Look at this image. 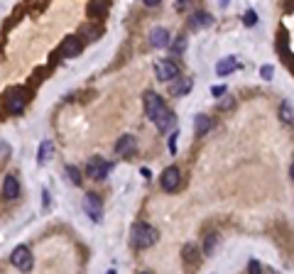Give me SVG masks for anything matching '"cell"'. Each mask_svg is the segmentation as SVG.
Listing matches in <instances>:
<instances>
[{"mask_svg": "<svg viewBox=\"0 0 294 274\" xmlns=\"http://www.w3.org/2000/svg\"><path fill=\"white\" fill-rule=\"evenodd\" d=\"M142 105H145V115L150 118V123H152L160 132H169V130L174 127V115L167 110V105H165V101H162L160 93L147 91V93L142 96Z\"/></svg>", "mask_w": 294, "mask_h": 274, "instance_id": "obj_1", "label": "cell"}, {"mask_svg": "<svg viewBox=\"0 0 294 274\" xmlns=\"http://www.w3.org/2000/svg\"><path fill=\"white\" fill-rule=\"evenodd\" d=\"M160 232L152 228V225H147V223H135L132 230H130V245L137 247V250H147V247H152L157 242Z\"/></svg>", "mask_w": 294, "mask_h": 274, "instance_id": "obj_2", "label": "cell"}, {"mask_svg": "<svg viewBox=\"0 0 294 274\" xmlns=\"http://www.w3.org/2000/svg\"><path fill=\"white\" fill-rule=\"evenodd\" d=\"M27 101H30V93H27V88H22V86H15V88H10L8 91V98H5V108L10 110V113H22L25 110V105H27Z\"/></svg>", "mask_w": 294, "mask_h": 274, "instance_id": "obj_3", "label": "cell"}, {"mask_svg": "<svg viewBox=\"0 0 294 274\" xmlns=\"http://www.w3.org/2000/svg\"><path fill=\"white\" fill-rule=\"evenodd\" d=\"M110 169H113V164L105 162L103 157H91L88 164H86V174H88L91 179H96V181H103V179L108 176Z\"/></svg>", "mask_w": 294, "mask_h": 274, "instance_id": "obj_4", "label": "cell"}, {"mask_svg": "<svg viewBox=\"0 0 294 274\" xmlns=\"http://www.w3.org/2000/svg\"><path fill=\"white\" fill-rule=\"evenodd\" d=\"M155 76L160 79V81H174L177 76H179V64L177 62H172V59H160L157 64H155Z\"/></svg>", "mask_w": 294, "mask_h": 274, "instance_id": "obj_5", "label": "cell"}, {"mask_svg": "<svg viewBox=\"0 0 294 274\" xmlns=\"http://www.w3.org/2000/svg\"><path fill=\"white\" fill-rule=\"evenodd\" d=\"M10 264L22 269V272H30L32 269V252H30V247L27 245H18L13 250V254H10Z\"/></svg>", "mask_w": 294, "mask_h": 274, "instance_id": "obj_6", "label": "cell"}, {"mask_svg": "<svg viewBox=\"0 0 294 274\" xmlns=\"http://www.w3.org/2000/svg\"><path fill=\"white\" fill-rule=\"evenodd\" d=\"M160 184H162V189H165L167 193H169V191H177V189L182 186V171H179L177 167H167V169L162 171Z\"/></svg>", "mask_w": 294, "mask_h": 274, "instance_id": "obj_7", "label": "cell"}, {"mask_svg": "<svg viewBox=\"0 0 294 274\" xmlns=\"http://www.w3.org/2000/svg\"><path fill=\"white\" fill-rule=\"evenodd\" d=\"M84 211L91 215V220H96V223H101V220H103V203H101V198H98V196L86 193V196H84Z\"/></svg>", "mask_w": 294, "mask_h": 274, "instance_id": "obj_8", "label": "cell"}, {"mask_svg": "<svg viewBox=\"0 0 294 274\" xmlns=\"http://www.w3.org/2000/svg\"><path fill=\"white\" fill-rule=\"evenodd\" d=\"M169 84H172V86H169V93L177 96V98L187 96V93L194 88V79H191V76H182V74H179L174 81H169Z\"/></svg>", "mask_w": 294, "mask_h": 274, "instance_id": "obj_9", "label": "cell"}, {"mask_svg": "<svg viewBox=\"0 0 294 274\" xmlns=\"http://www.w3.org/2000/svg\"><path fill=\"white\" fill-rule=\"evenodd\" d=\"M81 49H84V44H81V40H79V37H66V40L62 42L59 54H62L64 59H74V57H79V54H81Z\"/></svg>", "mask_w": 294, "mask_h": 274, "instance_id": "obj_10", "label": "cell"}, {"mask_svg": "<svg viewBox=\"0 0 294 274\" xmlns=\"http://www.w3.org/2000/svg\"><path fill=\"white\" fill-rule=\"evenodd\" d=\"M135 149H137L135 135H123V137L115 142V154H120V157H127V154H132Z\"/></svg>", "mask_w": 294, "mask_h": 274, "instance_id": "obj_11", "label": "cell"}, {"mask_svg": "<svg viewBox=\"0 0 294 274\" xmlns=\"http://www.w3.org/2000/svg\"><path fill=\"white\" fill-rule=\"evenodd\" d=\"M150 44H152L155 49L169 47V32H167L165 27H155V30L150 32Z\"/></svg>", "mask_w": 294, "mask_h": 274, "instance_id": "obj_12", "label": "cell"}, {"mask_svg": "<svg viewBox=\"0 0 294 274\" xmlns=\"http://www.w3.org/2000/svg\"><path fill=\"white\" fill-rule=\"evenodd\" d=\"M3 196L10 198V201H15L20 196V181H18V176H13V174L5 176V181H3Z\"/></svg>", "mask_w": 294, "mask_h": 274, "instance_id": "obj_13", "label": "cell"}, {"mask_svg": "<svg viewBox=\"0 0 294 274\" xmlns=\"http://www.w3.org/2000/svg\"><path fill=\"white\" fill-rule=\"evenodd\" d=\"M213 25V18L209 13H194L189 18V30H204V27H211Z\"/></svg>", "mask_w": 294, "mask_h": 274, "instance_id": "obj_14", "label": "cell"}, {"mask_svg": "<svg viewBox=\"0 0 294 274\" xmlns=\"http://www.w3.org/2000/svg\"><path fill=\"white\" fill-rule=\"evenodd\" d=\"M238 66H240V64H238L235 57H226V59H221V62L216 64V76H228V74H233Z\"/></svg>", "mask_w": 294, "mask_h": 274, "instance_id": "obj_15", "label": "cell"}, {"mask_svg": "<svg viewBox=\"0 0 294 274\" xmlns=\"http://www.w3.org/2000/svg\"><path fill=\"white\" fill-rule=\"evenodd\" d=\"M105 13H108L105 0H91V3H88V18H103Z\"/></svg>", "mask_w": 294, "mask_h": 274, "instance_id": "obj_16", "label": "cell"}, {"mask_svg": "<svg viewBox=\"0 0 294 274\" xmlns=\"http://www.w3.org/2000/svg\"><path fill=\"white\" fill-rule=\"evenodd\" d=\"M209 130H211V118H209V115H196V120H194V132H196L199 137H204Z\"/></svg>", "mask_w": 294, "mask_h": 274, "instance_id": "obj_17", "label": "cell"}, {"mask_svg": "<svg viewBox=\"0 0 294 274\" xmlns=\"http://www.w3.org/2000/svg\"><path fill=\"white\" fill-rule=\"evenodd\" d=\"M52 152H54V145H52L49 140H44V142L40 145V157H37V162H40V164H47V162L52 159Z\"/></svg>", "mask_w": 294, "mask_h": 274, "instance_id": "obj_18", "label": "cell"}, {"mask_svg": "<svg viewBox=\"0 0 294 274\" xmlns=\"http://www.w3.org/2000/svg\"><path fill=\"white\" fill-rule=\"evenodd\" d=\"M66 179H69L74 186H81V181H84V179H81V171H79L76 167H66Z\"/></svg>", "mask_w": 294, "mask_h": 274, "instance_id": "obj_19", "label": "cell"}, {"mask_svg": "<svg viewBox=\"0 0 294 274\" xmlns=\"http://www.w3.org/2000/svg\"><path fill=\"white\" fill-rule=\"evenodd\" d=\"M187 259H189L191 264L199 262V257H196V247H194V245H187V247H184V262H187Z\"/></svg>", "mask_w": 294, "mask_h": 274, "instance_id": "obj_20", "label": "cell"}, {"mask_svg": "<svg viewBox=\"0 0 294 274\" xmlns=\"http://www.w3.org/2000/svg\"><path fill=\"white\" fill-rule=\"evenodd\" d=\"M216 240H218V235H216V232H211V235H209V240L204 242V252H206V254H211V252H213V245H216Z\"/></svg>", "mask_w": 294, "mask_h": 274, "instance_id": "obj_21", "label": "cell"}, {"mask_svg": "<svg viewBox=\"0 0 294 274\" xmlns=\"http://www.w3.org/2000/svg\"><path fill=\"white\" fill-rule=\"evenodd\" d=\"M243 22H245V27H252V25L257 22V15H255V10H248V13L243 15Z\"/></svg>", "mask_w": 294, "mask_h": 274, "instance_id": "obj_22", "label": "cell"}, {"mask_svg": "<svg viewBox=\"0 0 294 274\" xmlns=\"http://www.w3.org/2000/svg\"><path fill=\"white\" fill-rule=\"evenodd\" d=\"M272 74H274V69H272V66H262V69H260V76H262L265 81H270V79H272Z\"/></svg>", "mask_w": 294, "mask_h": 274, "instance_id": "obj_23", "label": "cell"}, {"mask_svg": "<svg viewBox=\"0 0 294 274\" xmlns=\"http://www.w3.org/2000/svg\"><path fill=\"white\" fill-rule=\"evenodd\" d=\"M184 44H187V37H179V42L174 44V54H179V52L184 49Z\"/></svg>", "mask_w": 294, "mask_h": 274, "instance_id": "obj_24", "label": "cell"}, {"mask_svg": "<svg viewBox=\"0 0 294 274\" xmlns=\"http://www.w3.org/2000/svg\"><path fill=\"white\" fill-rule=\"evenodd\" d=\"M211 93H213L216 98H221V96L226 93V86H213V88H211Z\"/></svg>", "mask_w": 294, "mask_h": 274, "instance_id": "obj_25", "label": "cell"}, {"mask_svg": "<svg viewBox=\"0 0 294 274\" xmlns=\"http://www.w3.org/2000/svg\"><path fill=\"white\" fill-rule=\"evenodd\" d=\"M169 149H172V154L177 152V132H172V135H169Z\"/></svg>", "mask_w": 294, "mask_h": 274, "instance_id": "obj_26", "label": "cell"}, {"mask_svg": "<svg viewBox=\"0 0 294 274\" xmlns=\"http://www.w3.org/2000/svg\"><path fill=\"white\" fill-rule=\"evenodd\" d=\"M142 3H145L147 8H157V5L162 3V0H142Z\"/></svg>", "mask_w": 294, "mask_h": 274, "instance_id": "obj_27", "label": "cell"}, {"mask_svg": "<svg viewBox=\"0 0 294 274\" xmlns=\"http://www.w3.org/2000/svg\"><path fill=\"white\" fill-rule=\"evenodd\" d=\"M189 3H191V0H177V5H174V8H177V10H184Z\"/></svg>", "mask_w": 294, "mask_h": 274, "instance_id": "obj_28", "label": "cell"}, {"mask_svg": "<svg viewBox=\"0 0 294 274\" xmlns=\"http://www.w3.org/2000/svg\"><path fill=\"white\" fill-rule=\"evenodd\" d=\"M282 120H292V115H289V105H282Z\"/></svg>", "mask_w": 294, "mask_h": 274, "instance_id": "obj_29", "label": "cell"}, {"mask_svg": "<svg viewBox=\"0 0 294 274\" xmlns=\"http://www.w3.org/2000/svg\"><path fill=\"white\" fill-rule=\"evenodd\" d=\"M289 174H292V181H294V164H292V169H289Z\"/></svg>", "mask_w": 294, "mask_h": 274, "instance_id": "obj_30", "label": "cell"}, {"mask_svg": "<svg viewBox=\"0 0 294 274\" xmlns=\"http://www.w3.org/2000/svg\"><path fill=\"white\" fill-rule=\"evenodd\" d=\"M228 3H231V0H221V5H223V8H226V5H228Z\"/></svg>", "mask_w": 294, "mask_h": 274, "instance_id": "obj_31", "label": "cell"}]
</instances>
